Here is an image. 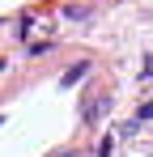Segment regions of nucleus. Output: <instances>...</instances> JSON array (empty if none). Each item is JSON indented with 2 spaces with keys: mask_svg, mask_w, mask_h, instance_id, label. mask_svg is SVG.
I'll return each mask as SVG.
<instances>
[{
  "mask_svg": "<svg viewBox=\"0 0 153 157\" xmlns=\"http://www.w3.org/2000/svg\"><path fill=\"white\" fill-rule=\"evenodd\" d=\"M85 72H89V64H73V68L64 72V85H76V81L85 77Z\"/></svg>",
  "mask_w": 153,
  "mask_h": 157,
  "instance_id": "1",
  "label": "nucleus"
}]
</instances>
